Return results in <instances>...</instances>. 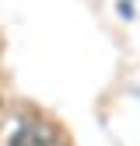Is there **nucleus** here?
<instances>
[{
	"mask_svg": "<svg viewBox=\"0 0 140 146\" xmlns=\"http://www.w3.org/2000/svg\"><path fill=\"white\" fill-rule=\"evenodd\" d=\"M60 129L46 118H28L18 125V132L11 136V146H46V143H56Z\"/></svg>",
	"mask_w": 140,
	"mask_h": 146,
	"instance_id": "1",
	"label": "nucleus"
},
{
	"mask_svg": "<svg viewBox=\"0 0 140 146\" xmlns=\"http://www.w3.org/2000/svg\"><path fill=\"white\" fill-rule=\"evenodd\" d=\"M119 14H122V17H133V7L126 4V0H122V4H119Z\"/></svg>",
	"mask_w": 140,
	"mask_h": 146,
	"instance_id": "2",
	"label": "nucleus"
},
{
	"mask_svg": "<svg viewBox=\"0 0 140 146\" xmlns=\"http://www.w3.org/2000/svg\"><path fill=\"white\" fill-rule=\"evenodd\" d=\"M46 146H67V143H63V139H56V143H46Z\"/></svg>",
	"mask_w": 140,
	"mask_h": 146,
	"instance_id": "3",
	"label": "nucleus"
},
{
	"mask_svg": "<svg viewBox=\"0 0 140 146\" xmlns=\"http://www.w3.org/2000/svg\"><path fill=\"white\" fill-rule=\"evenodd\" d=\"M0 108H4V94H0Z\"/></svg>",
	"mask_w": 140,
	"mask_h": 146,
	"instance_id": "4",
	"label": "nucleus"
}]
</instances>
